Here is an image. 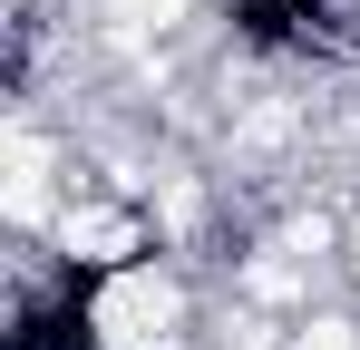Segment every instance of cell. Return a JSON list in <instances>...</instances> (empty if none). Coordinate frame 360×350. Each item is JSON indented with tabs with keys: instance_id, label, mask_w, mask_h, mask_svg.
Instances as JSON below:
<instances>
[{
	"instance_id": "cell-1",
	"label": "cell",
	"mask_w": 360,
	"mask_h": 350,
	"mask_svg": "<svg viewBox=\"0 0 360 350\" xmlns=\"http://www.w3.org/2000/svg\"><path fill=\"white\" fill-rule=\"evenodd\" d=\"M234 10V39L273 58H341L351 49V10L341 0H224Z\"/></svg>"
}]
</instances>
